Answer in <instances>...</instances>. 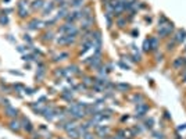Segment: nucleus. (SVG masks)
<instances>
[{
    "label": "nucleus",
    "mask_w": 186,
    "mask_h": 139,
    "mask_svg": "<svg viewBox=\"0 0 186 139\" xmlns=\"http://www.w3.org/2000/svg\"><path fill=\"white\" fill-rule=\"evenodd\" d=\"M20 121H21V127H22V131H24L25 134H32V132H33V125H32V123H31V121H29L27 117H21Z\"/></svg>",
    "instance_id": "nucleus-5"
},
{
    "label": "nucleus",
    "mask_w": 186,
    "mask_h": 139,
    "mask_svg": "<svg viewBox=\"0 0 186 139\" xmlns=\"http://www.w3.org/2000/svg\"><path fill=\"white\" fill-rule=\"evenodd\" d=\"M8 17L7 14H0V25H7L8 24Z\"/></svg>",
    "instance_id": "nucleus-24"
},
{
    "label": "nucleus",
    "mask_w": 186,
    "mask_h": 139,
    "mask_svg": "<svg viewBox=\"0 0 186 139\" xmlns=\"http://www.w3.org/2000/svg\"><path fill=\"white\" fill-rule=\"evenodd\" d=\"M67 134H68L69 136L72 139H79L81 138V134H79V131H78V128H72V129H69V131H67Z\"/></svg>",
    "instance_id": "nucleus-18"
},
{
    "label": "nucleus",
    "mask_w": 186,
    "mask_h": 139,
    "mask_svg": "<svg viewBox=\"0 0 186 139\" xmlns=\"http://www.w3.org/2000/svg\"><path fill=\"white\" fill-rule=\"evenodd\" d=\"M17 13H18V17L25 20V18H28L29 17V11L27 7H22V8H17Z\"/></svg>",
    "instance_id": "nucleus-15"
},
{
    "label": "nucleus",
    "mask_w": 186,
    "mask_h": 139,
    "mask_svg": "<svg viewBox=\"0 0 186 139\" xmlns=\"http://www.w3.org/2000/svg\"><path fill=\"white\" fill-rule=\"evenodd\" d=\"M11 74H16V75H22V72H17V71H10Z\"/></svg>",
    "instance_id": "nucleus-40"
},
{
    "label": "nucleus",
    "mask_w": 186,
    "mask_h": 139,
    "mask_svg": "<svg viewBox=\"0 0 186 139\" xmlns=\"http://www.w3.org/2000/svg\"><path fill=\"white\" fill-rule=\"evenodd\" d=\"M53 1H56V3H60V1H64V0H53Z\"/></svg>",
    "instance_id": "nucleus-42"
},
{
    "label": "nucleus",
    "mask_w": 186,
    "mask_h": 139,
    "mask_svg": "<svg viewBox=\"0 0 186 139\" xmlns=\"http://www.w3.org/2000/svg\"><path fill=\"white\" fill-rule=\"evenodd\" d=\"M147 110H149V106H147L145 102L138 104V107H136V111H138L139 115H145V113H147Z\"/></svg>",
    "instance_id": "nucleus-14"
},
{
    "label": "nucleus",
    "mask_w": 186,
    "mask_h": 139,
    "mask_svg": "<svg viewBox=\"0 0 186 139\" xmlns=\"http://www.w3.org/2000/svg\"><path fill=\"white\" fill-rule=\"evenodd\" d=\"M77 128H78V131H79V134H81V136L89 132V125H88V124H81V125H78Z\"/></svg>",
    "instance_id": "nucleus-19"
},
{
    "label": "nucleus",
    "mask_w": 186,
    "mask_h": 139,
    "mask_svg": "<svg viewBox=\"0 0 186 139\" xmlns=\"http://www.w3.org/2000/svg\"><path fill=\"white\" fill-rule=\"evenodd\" d=\"M58 32H61L63 35H69V36H77L78 35V28L74 24H64L58 28Z\"/></svg>",
    "instance_id": "nucleus-1"
},
{
    "label": "nucleus",
    "mask_w": 186,
    "mask_h": 139,
    "mask_svg": "<svg viewBox=\"0 0 186 139\" xmlns=\"http://www.w3.org/2000/svg\"><path fill=\"white\" fill-rule=\"evenodd\" d=\"M0 88H1L3 91H6V92H10V88H8L7 85H3V83H1V85H0Z\"/></svg>",
    "instance_id": "nucleus-38"
},
{
    "label": "nucleus",
    "mask_w": 186,
    "mask_h": 139,
    "mask_svg": "<svg viewBox=\"0 0 186 139\" xmlns=\"http://www.w3.org/2000/svg\"><path fill=\"white\" fill-rule=\"evenodd\" d=\"M14 89L16 91H21V89H25V88L22 85H20V83H17V85H14Z\"/></svg>",
    "instance_id": "nucleus-36"
},
{
    "label": "nucleus",
    "mask_w": 186,
    "mask_h": 139,
    "mask_svg": "<svg viewBox=\"0 0 186 139\" xmlns=\"http://www.w3.org/2000/svg\"><path fill=\"white\" fill-rule=\"evenodd\" d=\"M0 14H1V13H0Z\"/></svg>",
    "instance_id": "nucleus-46"
},
{
    "label": "nucleus",
    "mask_w": 186,
    "mask_h": 139,
    "mask_svg": "<svg viewBox=\"0 0 186 139\" xmlns=\"http://www.w3.org/2000/svg\"><path fill=\"white\" fill-rule=\"evenodd\" d=\"M172 29H174V25H172V22H167L165 25L158 27V35L161 36V38H167V36H168L171 32H172Z\"/></svg>",
    "instance_id": "nucleus-4"
},
{
    "label": "nucleus",
    "mask_w": 186,
    "mask_h": 139,
    "mask_svg": "<svg viewBox=\"0 0 186 139\" xmlns=\"http://www.w3.org/2000/svg\"><path fill=\"white\" fill-rule=\"evenodd\" d=\"M64 20L67 21V24H74V21L79 20V17H78V10L68 13V14L65 16V18H64Z\"/></svg>",
    "instance_id": "nucleus-11"
},
{
    "label": "nucleus",
    "mask_w": 186,
    "mask_h": 139,
    "mask_svg": "<svg viewBox=\"0 0 186 139\" xmlns=\"http://www.w3.org/2000/svg\"><path fill=\"white\" fill-rule=\"evenodd\" d=\"M108 132H110L108 127H104V125H97V127H96L97 136H100V138H103V139H104V136H106V138L108 136Z\"/></svg>",
    "instance_id": "nucleus-10"
},
{
    "label": "nucleus",
    "mask_w": 186,
    "mask_h": 139,
    "mask_svg": "<svg viewBox=\"0 0 186 139\" xmlns=\"http://www.w3.org/2000/svg\"><path fill=\"white\" fill-rule=\"evenodd\" d=\"M24 40H25V42H28L29 45L32 43V39H31V38H29V35H24Z\"/></svg>",
    "instance_id": "nucleus-35"
},
{
    "label": "nucleus",
    "mask_w": 186,
    "mask_h": 139,
    "mask_svg": "<svg viewBox=\"0 0 186 139\" xmlns=\"http://www.w3.org/2000/svg\"><path fill=\"white\" fill-rule=\"evenodd\" d=\"M67 57H68V53H61V54L58 56V57H57L56 60H65Z\"/></svg>",
    "instance_id": "nucleus-32"
},
{
    "label": "nucleus",
    "mask_w": 186,
    "mask_h": 139,
    "mask_svg": "<svg viewBox=\"0 0 186 139\" xmlns=\"http://www.w3.org/2000/svg\"><path fill=\"white\" fill-rule=\"evenodd\" d=\"M31 135H32V139H41V135H39V134H36V132H32Z\"/></svg>",
    "instance_id": "nucleus-37"
},
{
    "label": "nucleus",
    "mask_w": 186,
    "mask_h": 139,
    "mask_svg": "<svg viewBox=\"0 0 186 139\" xmlns=\"http://www.w3.org/2000/svg\"><path fill=\"white\" fill-rule=\"evenodd\" d=\"M33 59V56H31V54H24L22 56V60L24 61H29V60H32Z\"/></svg>",
    "instance_id": "nucleus-34"
},
{
    "label": "nucleus",
    "mask_w": 186,
    "mask_h": 139,
    "mask_svg": "<svg viewBox=\"0 0 186 139\" xmlns=\"http://www.w3.org/2000/svg\"><path fill=\"white\" fill-rule=\"evenodd\" d=\"M154 135H156V138H157V139H162V138H164L161 134H154Z\"/></svg>",
    "instance_id": "nucleus-39"
},
{
    "label": "nucleus",
    "mask_w": 186,
    "mask_h": 139,
    "mask_svg": "<svg viewBox=\"0 0 186 139\" xmlns=\"http://www.w3.org/2000/svg\"><path fill=\"white\" fill-rule=\"evenodd\" d=\"M41 27H42V22L39 20H36V18H33V20L28 24L29 31H38V28H41Z\"/></svg>",
    "instance_id": "nucleus-13"
},
{
    "label": "nucleus",
    "mask_w": 186,
    "mask_h": 139,
    "mask_svg": "<svg viewBox=\"0 0 186 139\" xmlns=\"http://www.w3.org/2000/svg\"><path fill=\"white\" fill-rule=\"evenodd\" d=\"M174 45H175L174 39H172V42H168V43H167V50H172V49H174Z\"/></svg>",
    "instance_id": "nucleus-30"
},
{
    "label": "nucleus",
    "mask_w": 186,
    "mask_h": 139,
    "mask_svg": "<svg viewBox=\"0 0 186 139\" xmlns=\"http://www.w3.org/2000/svg\"><path fill=\"white\" fill-rule=\"evenodd\" d=\"M3 114L6 115V117H8L10 120H13V118H18L20 111H18V109H17V107H14V106H11V104H8V106L4 107Z\"/></svg>",
    "instance_id": "nucleus-2"
},
{
    "label": "nucleus",
    "mask_w": 186,
    "mask_h": 139,
    "mask_svg": "<svg viewBox=\"0 0 186 139\" xmlns=\"http://www.w3.org/2000/svg\"><path fill=\"white\" fill-rule=\"evenodd\" d=\"M43 75H45V67H39V70L36 71V81H42V78H43Z\"/></svg>",
    "instance_id": "nucleus-23"
},
{
    "label": "nucleus",
    "mask_w": 186,
    "mask_h": 139,
    "mask_svg": "<svg viewBox=\"0 0 186 139\" xmlns=\"http://www.w3.org/2000/svg\"><path fill=\"white\" fill-rule=\"evenodd\" d=\"M58 139H64V138H58Z\"/></svg>",
    "instance_id": "nucleus-44"
},
{
    "label": "nucleus",
    "mask_w": 186,
    "mask_h": 139,
    "mask_svg": "<svg viewBox=\"0 0 186 139\" xmlns=\"http://www.w3.org/2000/svg\"><path fill=\"white\" fill-rule=\"evenodd\" d=\"M172 39L175 40V43H182L183 40L186 39V31L185 29H179L175 32V35L172 36Z\"/></svg>",
    "instance_id": "nucleus-8"
},
{
    "label": "nucleus",
    "mask_w": 186,
    "mask_h": 139,
    "mask_svg": "<svg viewBox=\"0 0 186 139\" xmlns=\"http://www.w3.org/2000/svg\"><path fill=\"white\" fill-rule=\"evenodd\" d=\"M68 14V7H61L57 13V17L56 20H61V18H65V16Z\"/></svg>",
    "instance_id": "nucleus-17"
},
{
    "label": "nucleus",
    "mask_w": 186,
    "mask_h": 139,
    "mask_svg": "<svg viewBox=\"0 0 186 139\" xmlns=\"http://www.w3.org/2000/svg\"><path fill=\"white\" fill-rule=\"evenodd\" d=\"M4 1H10V0H4Z\"/></svg>",
    "instance_id": "nucleus-43"
},
{
    "label": "nucleus",
    "mask_w": 186,
    "mask_h": 139,
    "mask_svg": "<svg viewBox=\"0 0 186 139\" xmlns=\"http://www.w3.org/2000/svg\"><path fill=\"white\" fill-rule=\"evenodd\" d=\"M0 106H1V103H0Z\"/></svg>",
    "instance_id": "nucleus-45"
},
{
    "label": "nucleus",
    "mask_w": 186,
    "mask_h": 139,
    "mask_svg": "<svg viewBox=\"0 0 186 139\" xmlns=\"http://www.w3.org/2000/svg\"><path fill=\"white\" fill-rule=\"evenodd\" d=\"M53 36H54V33H53L52 31H47L46 33H43V39L45 40H52Z\"/></svg>",
    "instance_id": "nucleus-27"
},
{
    "label": "nucleus",
    "mask_w": 186,
    "mask_h": 139,
    "mask_svg": "<svg viewBox=\"0 0 186 139\" xmlns=\"http://www.w3.org/2000/svg\"><path fill=\"white\" fill-rule=\"evenodd\" d=\"M56 1H47V3H45V6H43V8H42V16H45V17H47V16H50L52 14V11L54 10V7H56Z\"/></svg>",
    "instance_id": "nucleus-7"
},
{
    "label": "nucleus",
    "mask_w": 186,
    "mask_h": 139,
    "mask_svg": "<svg viewBox=\"0 0 186 139\" xmlns=\"http://www.w3.org/2000/svg\"><path fill=\"white\" fill-rule=\"evenodd\" d=\"M93 22H94V18L92 17H88V18H83L82 20V25H81V29L82 31H90V27L93 25Z\"/></svg>",
    "instance_id": "nucleus-9"
},
{
    "label": "nucleus",
    "mask_w": 186,
    "mask_h": 139,
    "mask_svg": "<svg viewBox=\"0 0 186 139\" xmlns=\"http://www.w3.org/2000/svg\"><path fill=\"white\" fill-rule=\"evenodd\" d=\"M7 127H8V129H10V131H11V132H16V134H18V132L22 131V127H21L20 118H13V120H10V121H8V124H7Z\"/></svg>",
    "instance_id": "nucleus-3"
},
{
    "label": "nucleus",
    "mask_w": 186,
    "mask_h": 139,
    "mask_svg": "<svg viewBox=\"0 0 186 139\" xmlns=\"http://www.w3.org/2000/svg\"><path fill=\"white\" fill-rule=\"evenodd\" d=\"M149 40H150V46H151V50H157L158 49V40H157V38H154V36H151V38H149Z\"/></svg>",
    "instance_id": "nucleus-22"
},
{
    "label": "nucleus",
    "mask_w": 186,
    "mask_h": 139,
    "mask_svg": "<svg viewBox=\"0 0 186 139\" xmlns=\"http://www.w3.org/2000/svg\"><path fill=\"white\" fill-rule=\"evenodd\" d=\"M125 24H126V20H125V18H118V20H117V25H118L120 28H124V27H125Z\"/></svg>",
    "instance_id": "nucleus-28"
},
{
    "label": "nucleus",
    "mask_w": 186,
    "mask_h": 139,
    "mask_svg": "<svg viewBox=\"0 0 186 139\" xmlns=\"http://www.w3.org/2000/svg\"><path fill=\"white\" fill-rule=\"evenodd\" d=\"M143 100H145V97H143V95H140V93H135V95L132 96V102L136 104L143 103Z\"/></svg>",
    "instance_id": "nucleus-20"
},
{
    "label": "nucleus",
    "mask_w": 186,
    "mask_h": 139,
    "mask_svg": "<svg viewBox=\"0 0 186 139\" xmlns=\"http://www.w3.org/2000/svg\"><path fill=\"white\" fill-rule=\"evenodd\" d=\"M60 71H56V75L57 77H64L65 75V70L64 68H58Z\"/></svg>",
    "instance_id": "nucleus-29"
},
{
    "label": "nucleus",
    "mask_w": 186,
    "mask_h": 139,
    "mask_svg": "<svg viewBox=\"0 0 186 139\" xmlns=\"http://www.w3.org/2000/svg\"><path fill=\"white\" fill-rule=\"evenodd\" d=\"M90 81H92L90 78H85V83H90Z\"/></svg>",
    "instance_id": "nucleus-41"
},
{
    "label": "nucleus",
    "mask_w": 186,
    "mask_h": 139,
    "mask_svg": "<svg viewBox=\"0 0 186 139\" xmlns=\"http://www.w3.org/2000/svg\"><path fill=\"white\" fill-rule=\"evenodd\" d=\"M0 103H1V106H3V107H6V106H8V104H10V100H8V99H1V100H0Z\"/></svg>",
    "instance_id": "nucleus-31"
},
{
    "label": "nucleus",
    "mask_w": 186,
    "mask_h": 139,
    "mask_svg": "<svg viewBox=\"0 0 186 139\" xmlns=\"http://www.w3.org/2000/svg\"><path fill=\"white\" fill-rule=\"evenodd\" d=\"M82 139H94V136H93L90 132H88V134H85V135H82Z\"/></svg>",
    "instance_id": "nucleus-33"
},
{
    "label": "nucleus",
    "mask_w": 186,
    "mask_h": 139,
    "mask_svg": "<svg viewBox=\"0 0 186 139\" xmlns=\"http://www.w3.org/2000/svg\"><path fill=\"white\" fill-rule=\"evenodd\" d=\"M45 0H33L32 3H31V8H32L33 11H36V10H42L43 6H45Z\"/></svg>",
    "instance_id": "nucleus-12"
},
{
    "label": "nucleus",
    "mask_w": 186,
    "mask_h": 139,
    "mask_svg": "<svg viewBox=\"0 0 186 139\" xmlns=\"http://www.w3.org/2000/svg\"><path fill=\"white\" fill-rule=\"evenodd\" d=\"M83 1H85V0H71V1H69V6L74 8L83 7Z\"/></svg>",
    "instance_id": "nucleus-21"
},
{
    "label": "nucleus",
    "mask_w": 186,
    "mask_h": 139,
    "mask_svg": "<svg viewBox=\"0 0 186 139\" xmlns=\"http://www.w3.org/2000/svg\"><path fill=\"white\" fill-rule=\"evenodd\" d=\"M117 88H118V89H120L121 92H126L128 89H129V85H128V83H118Z\"/></svg>",
    "instance_id": "nucleus-25"
},
{
    "label": "nucleus",
    "mask_w": 186,
    "mask_h": 139,
    "mask_svg": "<svg viewBox=\"0 0 186 139\" xmlns=\"http://www.w3.org/2000/svg\"><path fill=\"white\" fill-rule=\"evenodd\" d=\"M185 64V59H182V57H178V59L174 60V63H172V67L175 68V70H179V68H182V65Z\"/></svg>",
    "instance_id": "nucleus-16"
},
{
    "label": "nucleus",
    "mask_w": 186,
    "mask_h": 139,
    "mask_svg": "<svg viewBox=\"0 0 186 139\" xmlns=\"http://www.w3.org/2000/svg\"><path fill=\"white\" fill-rule=\"evenodd\" d=\"M92 7H89V6H83V7H81V10H78V17L81 18V20H83V18H88V17H92Z\"/></svg>",
    "instance_id": "nucleus-6"
},
{
    "label": "nucleus",
    "mask_w": 186,
    "mask_h": 139,
    "mask_svg": "<svg viewBox=\"0 0 186 139\" xmlns=\"http://www.w3.org/2000/svg\"><path fill=\"white\" fill-rule=\"evenodd\" d=\"M149 50H151V46H150V40L146 39L145 42H143V52H149Z\"/></svg>",
    "instance_id": "nucleus-26"
}]
</instances>
